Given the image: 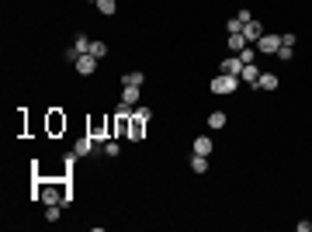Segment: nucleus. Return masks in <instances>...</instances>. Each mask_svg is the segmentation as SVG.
<instances>
[{
    "label": "nucleus",
    "mask_w": 312,
    "mask_h": 232,
    "mask_svg": "<svg viewBox=\"0 0 312 232\" xmlns=\"http://www.w3.org/2000/svg\"><path fill=\"white\" fill-rule=\"evenodd\" d=\"M225 122H229L225 111H212V114H208V128H225Z\"/></svg>",
    "instance_id": "nucleus-14"
},
{
    "label": "nucleus",
    "mask_w": 312,
    "mask_h": 232,
    "mask_svg": "<svg viewBox=\"0 0 312 232\" xmlns=\"http://www.w3.org/2000/svg\"><path fill=\"white\" fill-rule=\"evenodd\" d=\"M243 38H246L250 45H257L260 38H264V24H260L257 18H253V21H246V24H243Z\"/></svg>",
    "instance_id": "nucleus-4"
},
{
    "label": "nucleus",
    "mask_w": 312,
    "mask_h": 232,
    "mask_svg": "<svg viewBox=\"0 0 312 232\" xmlns=\"http://www.w3.org/2000/svg\"><path fill=\"white\" fill-rule=\"evenodd\" d=\"M63 215V205H45V222H59Z\"/></svg>",
    "instance_id": "nucleus-20"
},
{
    "label": "nucleus",
    "mask_w": 312,
    "mask_h": 232,
    "mask_svg": "<svg viewBox=\"0 0 312 232\" xmlns=\"http://www.w3.org/2000/svg\"><path fill=\"white\" fill-rule=\"evenodd\" d=\"M90 4H97V0H90Z\"/></svg>",
    "instance_id": "nucleus-26"
},
{
    "label": "nucleus",
    "mask_w": 312,
    "mask_h": 232,
    "mask_svg": "<svg viewBox=\"0 0 312 232\" xmlns=\"http://www.w3.org/2000/svg\"><path fill=\"white\" fill-rule=\"evenodd\" d=\"M191 170L194 173H208V156H198V152H194L191 156Z\"/></svg>",
    "instance_id": "nucleus-13"
},
{
    "label": "nucleus",
    "mask_w": 312,
    "mask_h": 232,
    "mask_svg": "<svg viewBox=\"0 0 312 232\" xmlns=\"http://www.w3.org/2000/svg\"><path fill=\"white\" fill-rule=\"evenodd\" d=\"M240 87V76H229V73H219L212 80V94H232Z\"/></svg>",
    "instance_id": "nucleus-2"
},
{
    "label": "nucleus",
    "mask_w": 312,
    "mask_h": 232,
    "mask_svg": "<svg viewBox=\"0 0 312 232\" xmlns=\"http://www.w3.org/2000/svg\"><path fill=\"white\" fill-rule=\"evenodd\" d=\"M146 125H149V118H142V114L135 111V114H132V122H129V139H135V142H139V139H142V132H146Z\"/></svg>",
    "instance_id": "nucleus-6"
},
{
    "label": "nucleus",
    "mask_w": 312,
    "mask_h": 232,
    "mask_svg": "<svg viewBox=\"0 0 312 232\" xmlns=\"http://www.w3.org/2000/svg\"><path fill=\"white\" fill-rule=\"evenodd\" d=\"M281 45H291V49H295V35H291V31H285V35H281Z\"/></svg>",
    "instance_id": "nucleus-25"
},
{
    "label": "nucleus",
    "mask_w": 312,
    "mask_h": 232,
    "mask_svg": "<svg viewBox=\"0 0 312 232\" xmlns=\"http://www.w3.org/2000/svg\"><path fill=\"white\" fill-rule=\"evenodd\" d=\"M73 66H76V73H80V76H94V69H97V56H90V52H87V56L76 59Z\"/></svg>",
    "instance_id": "nucleus-5"
},
{
    "label": "nucleus",
    "mask_w": 312,
    "mask_h": 232,
    "mask_svg": "<svg viewBox=\"0 0 312 232\" xmlns=\"http://www.w3.org/2000/svg\"><path fill=\"white\" fill-rule=\"evenodd\" d=\"M257 80H260V69H257L253 63H246V66L240 69V84H250V87H257Z\"/></svg>",
    "instance_id": "nucleus-7"
},
{
    "label": "nucleus",
    "mask_w": 312,
    "mask_h": 232,
    "mask_svg": "<svg viewBox=\"0 0 312 232\" xmlns=\"http://www.w3.org/2000/svg\"><path fill=\"white\" fill-rule=\"evenodd\" d=\"M246 45H250V42H246V38H243V31H236V35H229V52H236V56H240V52H243Z\"/></svg>",
    "instance_id": "nucleus-10"
},
{
    "label": "nucleus",
    "mask_w": 312,
    "mask_h": 232,
    "mask_svg": "<svg viewBox=\"0 0 312 232\" xmlns=\"http://www.w3.org/2000/svg\"><path fill=\"white\" fill-rule=\"evenodd\" d=\"M122 101H125L129 107H135V104H139V87H125V90H122Z\"/></svg>",
    "instance_id": "nucleus-18"
},
{
    "label": "nucleus",
    "mask_w": 312,
    "mask_h": 232,
    "mask_svg": "<svg viewBox=\"0 0 312 232\" xmlns=\"http://www.w3.org/2000/svg\"><path fill=\"white\" fill-rule=\"evenodd\" d=\"M73 152H76V156H90V152H94V135L76 139V142H73Z\"/></svg>",
    "instance_id": "nucleus-8"
},
{
    "label": "nucleus",
    "mask_w": 312,
    "mask_h": 232,
    "mask_svg": "<svg viewBox=\"0 0 312 232\" xmlns=\"http://www.w3.org/2000/svg\"><path fill=\"white\" fill-rule=\"evenodd\" d=\"M274 56H278V59H285V63H288V59H295V49H291V45H281V49H278V52H274Z\"/></svg>",
    "instance_id": "nucleus-22"
},
{
    "label": "nucleus",
    "mask_w": 312,
    "mask_h": 232,
    "mask_svg": "<svg viewBox=\"0 0 312 232\" xmlns=\"http://www.w3.org/2000/svg\"><path fill=\"white\" fill-rule=\"evenodd\" d=\"M97 11H101L104 18H111L114 11H118V0H97Z\"/></svg>",
    "instance_id": "nucleus-16"
},
{
    "label": "nucleus",
    "mask_w": 312,
    "mask_h": 232,
    "mask_svg": "<svg viewBox=\"0 0 312 232\" xmlns=\"http://www.w3.org/2000/svg\"><path fill=\"white\" fill-rule=\"evenodd\" d=\"M194 152H198V156H208V152H212V139H194Z\"/></svg>",
    "instance_id": "nucleus-17"
},
{
    "label": "nucleus",
    "mask_w": 312,
    "mask_h": 232,
    "mask_svg": "<svg viewBox=\"0 0 312 232\" xmlns=\"http://www.w3.org/2000/svg\"><path fill=\"white\" fill-rule=\"evenodd\" d=\"M59 128H66V118H63L59 111H52L49 114V132H59Z\"/></svg>",
    "instance_id": "nucleus-19"
},
{
    "label": "nucleus",
    "mask_w": 312,
    "mask_h": 232,
    "mask_svg": "<svg viewBox=\"0 0 312 232\" xmlns=\"http://www.w3.org/2000/svg\"><path fill=\"white\" fill-rule=\"evenodd\" d=\"M225 28H229V35H236V31H243V21H240V18H229Z\"/></svg>",
    "instance_id": "nucleus-24"
},
{
    "label": "nucleus",
    "mask_w": 312,
    "mask_h": 232,
    "mask_svg": "<svg viewBox=\"0 0 312 232\" xmlns=\"http://www.w3.org/2000/svg\"><path fill=\"white\" fill-rule=\"evenodd\" d=\"M142 84H146V76H142L139 69H132V73L122 76V87H142Z\"/></svg>",
    "instance_id": "nucleus-12"
},
{
    "label": "nucleus",
    "mask_w": 312,
    "mask_h": 232,
    "mask_svg": "<svg viewBox=\"0 0 312 232\" xmlns=\"http://www.w3.org/2000/svg\"><path fill=\"white\" fill-rule=\"evenodd\" d=\"M90 56H97V59L108 56V45H104V42H90Z\"/></svg>",
    "instance_id": "nucleus-21"
},
{
    "label": "nucleus",
    "mask_w": 312,
    "mask_h": 232,
    "mask_svg": "<svg viewBox=\"0 0 312 232\" xmlns=\"http://www.w3.org/2000/svg\"><path fill=\"white\" fill-rule=\"evenodd\" d=\"M278 49H281V35H267V31H264V38L257 42V52H260V56H274Z\"/></svg>",
    "instance_id": "nucleus-3"
},
{
    "label": "nucleus",
    "mask_w": 312,
    "mask_h": 232,
    "mask_svg": "<svg viewBox=\"0 0 312 232\" xmlns=\"http://www.w3.org/2000/svg\"><path fill=\"white\" fill-rule=\"evenodd\" d=\"M66 190H69V184H59V180H38V184H35V198L45 201V205H63Z\"/></svg>",
    "instance_id": "nucleus-1"
},
{
    "label": "nucleus",
    "mask_w": 312,
    "mask_h": 232,
    "mask_svg": "<svg viewBox=\"0 0 312 232\" xmlns=\"http://www.w3.org/2000/svg\"><path fill=\"white\" fill-rule=\"evenodd\" d=\"M118 152H122V149H118V142H104V156H111V160H114Z\"/></svg>",
    "instance_id": "nucleus-23"
},
{
    "label": "nucleus",
    "mask_w": 312,
    "mask_h": 232,
    "mask_svg": "<svg viewBox=\"0 0 312 232\" xmlns=\"http://www.w3.org/2000/svg\"><path fill=\"white\" fill-rule=\"evenodd\" d=\"M240 69H243V59H240V56H229V59H222V73H229V76H240Z\"/></svg>",
    "instance_id": "nucleus-9"
},
{
    "label": "nucleus",
    "mask_w": 312,
    "mask_h": 232,
    "mask_svg": "<svg viewBox=\"0 0 312 232\" xmlns=\"http://www.w3.org/2000/svg\"><path fill=\"white\" fill-rule=\"evenodd\" d=\"M257 87H260V90H267V94H270V90H278V76H274V73H260Z\"/></svg>",
    "instance_id": "nucleus-11"
},
{
    "label": "nucleus",
    "mask_w": 312,
    "mask_h": 232,
    "mask_svg": "<svg viewBox=\"0 0 312 232\" xmlns=\"http://www.w3.org/2000/svg\"><path fill=\"white\" fill-rule=\"evenodd\" d=\"M73 49L80 52V56H87V52H90V38H87V35H76V38H73Z\"/></svg>",
    "instance_id": "nucleus-15"
}]
</instances>
